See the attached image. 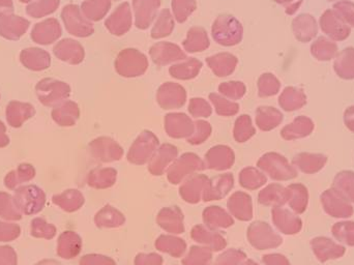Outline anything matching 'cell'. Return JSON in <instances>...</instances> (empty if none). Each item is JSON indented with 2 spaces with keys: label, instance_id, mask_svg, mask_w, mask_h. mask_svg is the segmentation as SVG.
Returning <instances> with one entry per match:
<instances>
[{
  "label": "cell",
  "instance_id": "obj_1",
  "mask_svg": "<svg viewBox=\"0 0 354 265\" xmlns=\"http://www.w3.org/2000/svg\"><path fill=\"white\" fill-rule=\"evenodd\" d=\"M258 168L276 181H292L297 179L299 171L282 154L270 152L258 161Z\"/></svg>",
  "mask_w": 354,
  "mask_h": 265
},
{
  "label": "cell",
  "instance_id": "obj_2",
  "mask_svg": "<svg viewBox=\"0 0 354 265\" xmlns=\"http://www.w3.org/2000/svg\"><path fill=\"white\" fill-rule=\"evenodd\" d=\"M12 197L19 212L25 216L39 214L45 208V192L37 185H21L15 190Z\"/></svg>",
  "mask_w": 354,
  "mask_h": 265
},
{
  "label": "cell",
  "instance_id": "obj_3",
  "mask_svg": "<svg viewBox=\"0 0 354 265\" xmlns=\"http://www.w3.org/2000/svg\"><path fill=\"white\" fill-rule=\"evenodd\" d=\"M320 203L324 212L332 218L348 220L354 214L353 204L334 188L326 190L320 195Z\"/></svg>",
  "mask_w": 354,
  "mask_h": 265
},
{
  "label": "cell",
  "instance_id": "obj_4",
  "mask_svg": "<svg viewBox=\"0 0 354 265\" xmlns=\"http://www.w3.org/2000/svg\"><path fill=\"white\" fill-rule=\"evenodd\" d=\"M248 239L257 250L276 249L283 244L280 235L266 222H255L249 227Z\"/></svg>",
  "mask_w": 354,
  "mask_h": 265
},
{
  "label": "cell",
  "instance_id": "obj_5",
  "mask_svg": "<svg viewBox=\"0 0 354 265\" xmlns=\"http://www.w3.org/2000/svg\"><path fill=\"white\" fill-rule=\"evenodd\" d=\"M318 24L324 35L336 43L345 41L351 37V27L339 16L334 8L324 10V14L320 16Z\"/></svg>",
  "mask_w": 354,
  "mask_h": 265
},
{
  "label": "cell",
  "instance_id": "obj_6",
  "mask_svg": "<svg viewBox=\"0 0 354 265\" xmlns=\"http://www.w3.org/2000/svg\"><path fill=\"white\" fill-rule=\"evenodd\" d=\"M312 252L322 264L340 259L346 254V247L328 237H316L310 241Z\"/></svg>",
  "mask_w": 354,
  "mask_h": 265
},
{
  "label": "cell",
  "instance_id": "obj_7",
  "mask_svg": "<svg viewBox=\"0 0 354 265\" xmlns=\"http://www.w3.org/2000/svg\"><path fill=\"white\" fill-rule=\"evenodd\" d=\"M272 219L274 227L283 235H299L303 229V220L299 214L287 210L284 206L272 208Z\"/></svg>",
  "mask_w": 354,
  "mask_h": 265
},
{
  "label": "cell",
  "instance_id": "obj_8",
  "mask_svg": "<svg viewBox=\"0 0 354 265\" xmlns=\"http://www.w3.org/2000/svg\"><path fill=\"white\" fill-rule=\"evenodd\" d=\"M204 169V163L196 154H183L180 158L168 169V179L172 183H181L185 177Z\"/></svg>",
  "mask_w": 354,
  "mask_h": 265
},
{
  "label": "cell",
  "instance_id": "obj_9",
  "mask_svg": "<svg viewBox=\"0 0 354 265\" xmlns=\"http://www.w3.org/2000/svg\"><path fill=\"white\" fill-rule=\"evenodd\" d=\"M328 158L319 152H299L293 156L292 165L304 174L312 175L320 172L328 164Z\"/></svg>",
  "mask_w": 354,
  "mask_h": 265
},
{
  "label": "cell",
  "instance_id": "obj_10",
  "mask_svg": "<svg viewBox=\"0 0 354 265\" xmlns=\"http://www.w3.org/2000/svg\"><path fill=\"white\" fill-rule=\"evenodd\" d=\"M292 30L301 43H309L317 37L319 24L313 15L301 14L293 20Z\"/></svg>",
  "mask_w": 354,
  "mask_h": 265
},
{
  "label": "cell",
  "instance_id": "obj_11",
  "mask_svg": "<svg viewBox=\"0 0 354 265\" xmlns=\"http://www.w3.org/2000/svg\"><path fill=\"white\" fill-rule=\"evenodd\" d=\"M147 133L149 132L143 133L131 148L129 160L134 164H143L153 158L157 139L155 136Z\"/></svg>",
  "mask_w": 354,
  "mask_h": 265
},
{
  "label": "cell",
  "instance_id": "obj_12",
  "mask_svg": "<svg viewBox=\"0 0 354 265\" xmlns=\"http://www.w3.org/2000/svg\"><path fill=\"white\" fill-rule=\"evenodd\" d=\"M315 130V122L309 116H301L295 118L292 122L285 126L281 131L283 139L287 141L304 139L309 137Z\"/></svg>",
  "mask_w": 354,
  "mask_h": 265
},
{
  "label": "cell",
  "instance_id": "obj_13",
  "mask_svg": "<svg viewBox=\"0 0 354 265\" xmlns=\"http://www.w3.org/2000/svg\"><path fill=\"white\" fill-rule=\"evenodd\" d=\"M290 198V191L288 187L280 185V183H270L264 188L258 196L260 203L266 206L281 208L288 203Z\"/></svg>",
  "mask_w": 354,
  "mask_h": 265
},
{
  "label": "cell",
  "instance_id": "obj_14",
  "mask_svg": "<svg viewBox=\"0 0 354 265\" xmlns=\"http://www.w3.org/2000/svg\"><path fill=\"white\" fill-rule=\"evenodd\" d=\"M82 250V239L74 231H64L58 237L57 255L62 259L71 260L76 258Z\"/></svg>",
  "mask_w": 354,
  "mask_h": 265
},
{
  "label": "cell",
  "instance_id": "obj_15",
  "mask_svg": "<svg viewBox=\"0 0 354 265\" xmlns=\"http://www.w3.org/2000/svg\"><path fill=\"white\" fill-rule=\"evenodd\" d=\"M209 179L205 175H196L193 179L185 181L180 188V195L185 201L197 203L203 199L204 192Z\"/></svg>",
  "mask_w": 354,
  "mask_h": 265
},
{
  "label": "cell",
  "instance_id": "obj_16",
  "mask_svg": "<svg viewBox=\"0 0 354 265\" xmlns=\"http://www.w3.org/2000/svg\"><path fill=\"white\" fill-rule=\"evenodd\" d=\"M228 208L233 217L239 220L249 221L253 217V202L245 193L237 192L233 194L229 199Z\"/></svg>",
  "mask_w": 354,
  "mask_h": 265
},
{
  "label": "cell",
  "instance_id": "obj_17",
  "mask_svg": "<svg viewBox=\"0 0 354 265\" xmlns=\"http://www.w3.org/2000/svg\"><path fill=\"white\" fill-rule=\"evenodd\" d=\"M308 98L304 89L299 87H287L279 98L281 108L287 112L297 111L307 105Z\"/></svg>",
  "mask_w": 354,
  "mask_h": 265
},
{
  "label": "cell",
  "instance_id": "obj_18",
  "mask_svg": "<svg viewBox=\"0 0 354 265\" xmlns=\"http://www.w3.org/2000/svg\"><path fill=\"white\" fill-rule=\"evenodd\" d=\"M311 55L318 62L334 60L339 53L338 44L326 37H319L312 42Z\"/></svg>",
  "mask_w": 354,
  "mask_h": 265
},
{
  "label": "cell",
  "instance_id": "obj_19",
  "mask_svg": "<svg viewBox=\"0 0 354 265\" xmlns=\"http://www.w3.org/2000/svg\"><path fill=\"white\" fill-rule=\"evenodd\" d=\"M334 71L343 80H354V47H347L337 54Z\"/></svg>",
  "mask_w": 354,
  "mask_h": 265
},
{
  "label": "cell",
  "instance_id": "obj_20",
  "mask_svg": "<svg viewBox=\"0 0 354 265\" xmlns=\"http://www.w3.org/2000/svg\"><path fill=\"white\" fill-rule=\"evenodd\" d=\"M37 174L35 167L31 164L23 163L18 166V168L15 170L10 171L8 174L4 177V185L8 190L18 189L21 185H24L25 183L32 181Z\"/></svg>",
  "mask_w": 354,
  "mask_h": 265
},
{
  "label": "cell",
  "instance_id": "obj_21",
  "mask_svg": "<svg viewBox=\"0 0 354 265\" xmlns=\"http://www.w3.org/2000/svg\"><path fill=\"white\" fill-rule=\"evenodd\" d=\"M233 185V177L231 174H223L216 179L208 181L207 187L204 192V201L220 200L229 193Z\"/></svg>",
  "mask_w": 354,
  "mask_h": 265
},
{
  "label": "cell",
  "instance_id": "obj_22",
  "mask_svg": "<svg viewBox=\"0 0 354 265\" xmlns=\"http://www.w3.org/2000/svg\"><path fill=\"white\" fill-rule=\"evenodd\" d=\"M84 196L78 190H66L52 197V202L66 212H75L80 210L84 204Z\"/></svg>",
  "mask_w": 354,
  "mask_h": 265
},
{
  "label": "cell",
  "instance_id": "obj_23",
  "mask_svg": "<svg viewBox=\"0 0 354 265\" xmlns=\"http://www.w3.org/2000/svg\"><path fill=\"white\" fill-rule=\"evenodd\" d=\"M183 212H180L176 206L172 208H164L159 212L158 216V223L159 226L165 229L166 231L170 233H183Z\"/></svg>",
  "mask_w": 354,
  "mask_h": 265
},
{
  "label": "cell",
  "instance_id": "obj_24",
  "mask_svg": "<svg viewBox=\"0 0 354 265\" xmlns=\"http://www.w3.org/2000/svg\"><path fill=\"white\" fill-rule=\"evenodd\" d=\"M192 237L210 251H221L226 247V241L218 233L202 226H196L193 228Z\"/></svg>",
  "mask_w": 354,
  "mask_h": 265
},
{
  "label": "cell",
  "instance_id": "obj_25",
  "mask_svg": "<svg viewBox=\"0 0 354 265\" xmlns=\"http://www.w3.org/2000/svg\"><path fill=\"white\" fill-rule=\"evenodd\" d=\"M234 161L232 152L226 146H218L212 148L206 154V166L214 170H226L231 167Z\"/></svg>",
  "mask_w": 354,
  "mask_h": 265
},
{
  "label": "cell",
  "instance_id": "obj_26",
  "mask_svg": "<svg viewBox=\"0 0 354 265\" xmlns=\"http://www.w3.org/2000/svg\"><path fill=\"white\" fill-rule=\"evenodd\" d=\"M290 191L288 205L292 212L297 214H303L309 206L310 194L309 190L303 183H291L288 185Z\"/></svg>",
  "mask_w": 354,
  "mask_h": 265
},
{
  "label": "cell",
  "instance_id": "obj_27",
  "mask_svg": "<svg viewBox=\"0 0 354 265\" xmlns=\"http://www.w3.org/2000/svg\"><path fill=\"white\" fill-rule=\"evenodd\" d=\"M35 116V109L29 104L12 102L6 108V120L12 128H20L27 120Z\"/></svg>",
  "mask_w": 354,
  "mask_h": 265
},
{
  "label": "cell",
  "instance_id": "obj_28",
  "mask_svg": "<svg viewBox=\"0 0 354 265\" xmlns=\"http://www.w3.org/2000/svg\"><path fill=\"white\" fill-rule=\"evenodd\" d=\"M177 154L176 148L171 145H164L160 148L157 156H153L149 171L153 175H162L166 169H169V165L176 158Z\"/></svg>",
  "mask_w": 354,
  "mask_h": 265
},
{
  "label": "cell",
  "instance_id": "obj_29",
  "mask_svg": "<svg viewBox=\"0 0 354 265\" xmlns=\"http://www.w3.org/2000/svg\"><path fill=\"white\" fill-rule=\"evenodd\" d=\"M113 143V140H109L107 143V139H103V138L95 140L91 144L93 156L101 162H112V161L120 160L122 156V147L107 150Z\"/></svg>",
  "mask_w": 354,
  "mask_h": 265
},
{
  "label": "cell",
  "instance_id": "obj_30",
  "mask_svg": "<svg viewBox=\"0 0 354 265\" xmlns=\"http://www.w3.org/2000/svg\"><path fill=\"white\" fill-rule=\"evenodd\" d=\"M116 172L112 168H99L89 172L87 183L93 189H107L115 183Z\"/></svg>",
  "mask_w": 354,
  "mask_h": 265
},
{
  "label": "cell",
  "instance_id": "obj_31",
  "mask_svg": "<svg viewBox=\"0 0 354 265\" xmlns=\"http://www.w3.org/2000/svg\"><path fill=\"white\" fill-rule=\"evenodd\" d=\"M203 219L209 228H227L233 224L230 214L218 206L206 208L204 210Z\"/></svg>",
  "mask_w": 354,
  "mask_h": 265
},
{
  "label": "cell",
  "instance_id": "obj_32",
  "mask_svg": "<svg viewBox=\"0 0 354 265\" xmlns=\"http://www.w3.org/2000/svg\"><path fill=\"white\" fill-rule=\"evenodd\" d=\"M332 188L354 204V171L342 170L337 173Z\"/></svg>",
  "mask_w": 354,
  "mask_h": 265
},
{
  "label": "cell",
  "instance_id": "obj_33",
  "mask_svg": "<svg viewBox=\"0 0 354 265\" xmlns=\"http://www.w3.org/2000/svg\"><path fill=\"white\" fill-rule=\"evenodd\" d=\"M95 224L100 228H113V227L122 226L126 219L122 212H118L112 206H105L103 210L97 212L95 218Z\"/></svg>",
  "mask_w": 354,
  "mask_h": 265
},
{
  "label": "cell",
  "instance_id": "obj_34",
  "mask_svg": "<svg viewBox=\"0 0 354 265\" xmlns=\"http://www.w3.org/2000/svg\"><path fill=\"white\" fill-rule=\"evenodd\" d=\"M256 120L262 131L274 130L283 122V114L274 107H261L258 109Z\"/></svg>",
  "mask_w": 354,
  "mask_h": 265
},
{
  "label": "cell",
  "instance_id": "obj_35",
  "mask_svg": "<svg viewBox=\"0 0 354 265\" xmlns=\"http://www.w3.org/2000/svg\"><path fill=\"white\" fill-rule=\"evenodd\" d=\"M335 241L345 247H354V221L341 220L332 227Z\"/></svg>",
  "mask_w": 354,
  "mask_h": 265
},
{
  "label": "cell",
  "instance_id": "obj_36",
  "mask_svg": "<svg viewBox=\"0 0 354 265\" xmlns=\"http://www.w3.org/2000/svg\"><path fill=\"white\" fill-rule=\"evenodd\" d=\"M52 118L59 126H73L79 118L78 107L73 103L64 104L53 110Z\"/></svg>",
  "mask_w": 354,
  "mask_h": 265
},
{
  "label": "cell",
  "instance_id": "obj_37",
  "mask_svg": "<svg viewBox=\"0 0 354 265\" xmlns=\"http://www.w3.org/2000/svg\"><path fill=\"white\" fill-rule=\"evenodd\" d=\"M156 247L159 251L165 252V253L177 258L180 257L185 253L187 244L183 239H177V237L162 235L158 239Z\"/></svg>",
  "mask_w": 354,
  "mask_h": 265
},
{
  "label": "cell",
  "instance_id": "obj_38",
  "mask_svg": "<svg viewBox=\"0 0 354 265\" xmlns=\"http://www.w3.org/2000/svg\"><path fill=\"white\" fill-rule=\"evenodd\" d=\"M239 181H241V187L249 190H256L266 185L268 181V177L256 168H247L241 171L239 175Z\"/></svg>",
  "mask_w": 354,
  "mask_h": 265
},
{
  "label": "cell",
  "instance_id": "obj_39",
  "mask_svg": "<svg viewBox=\"0 0 354 265\" xmlns=\"http://www.w3.org/2000/svg\"><path fill=\"white\" fill-rule=\"evenodd\" d=\"M23 214L15 204L14 197L6 192H0V218L6 221H20Z\"/></svg>",
  "mask_w": 354,
  "mask_h": 265
},
{
  "label": "cell",
  "instance_id": "obj_40",
  "mask_svg": "<svg viewBox=\"0 0 354 265\" xmlns=\"http://www.w3.org/2000/svg\"><path fill=\"white\" fill-rule=\"evenodd\" d=\"M57 229L45 219L35 218L30 223V235L35 239H52L56 235Z\"/></svg>",
  "mask_w": 354,
  "mask_h": 265
},
{
  "label": "cell",
  "instance_id": "obj_41",
  "mask_svg": "<svg viewBox=\"0 0 354 265\" xmlns=\"http://www.w3.org/2000/svg\"><path fill=\"white\" fill-rule=\"evenodd\" d=\"M212 259V254L209 249L204 247H193L183 260V264L185 265H210Z\"/></svg>",
  "mask_w": 354,
  "mask_h": 265
},
{
  "label": "cell",
  "instance_id": "obj_42",
  "mask_svg": "<svg viewBox=\"0 0 354 265\" xmlns=\"http://www.w3.org/2000/svg\"><path fill=\"white\" fill-rule=\"evenodd\" d=\"M281 83L272 74H266L259 81L260 95L272 97L280 91Z\"/></svg>",
  "mask_w": 354,
  "mask_h": 265
},
{
  "label": "cell",
  "instance_id": "obj_43",
  "mask_svg": "<svg viewBox=\"0 0 354 265\" xmlns=\"http://www.w3.org/2000/svg\"><path fill=\"white\" fill-rule=\"evenodd\" d=\"M21 235V228L16 223L0 221V243L16 241Z\"/></svg>",
  "mask_w": 354,
  "mask_h": 265
},
{
  "label": "cell",
  "instance_id": "obj_44",
  "mask_svg": "<svg viewBox=\"0 0 354 265\" xmlns=\"http://www.w3.org/2000/svg\"><path fill=\"white\" fill-rule=\"evenodd\" d=\"M335 10L338 12L339 16L346 22V24L354 28V2L351 0H344L334 3L333 6Z\"/></svg>",
  "mask_w": 354,
  "mask_h": 265
},
{
  "label": "cell",
  "instance_id": "obj_45",
  "mask_svg": "<svg viewBox=\"0 0 354 265\" xmlns=\"http://www.w3.org/2000/svg\"><path fill=\"white\" fill-rule=\"evenodd\" d=\"M245 254L235 250H229L221 255L214 265H239L245 260Z\"/></svg>",
  "mask_w": 354,
  "mask_h": 265
},
{
  "label": "cell",
  "instance_id": "obj_46",
  "mask_svg": "<svg viewBox=\"0 0 354 265\" xmlns=\"http://www.w3.org/2000/svg\"><path fill=\"white\" fill-rule=\"evenodd\" d=\"M80 265H115L113 259L108 256L97 255V254H89L83 256L79 262Z\"/></svg>",
  "mask_w": 354,
  "mask_h": 265
},
{
  "label": "cell",
  "instance_id": "obj_47",
  "mask_svg": "<svg viewBox=\"0 0 354 265\" xmlns=\"http://www.w3.org/2000/svg\"><path fill=\"white\" fill-rule=\"evenodd\" d=\"M18 256L10 246H0V265H17Z\"/></svg>",
  "mask_w": 354,
  "mask_h": 265
},
{
  "label": "cell",
  "instance_id": "obj_48",
  "mask_svg": "<svg viewBox=\"0 0 354 265\" xmlns=\"http://www.w3.org/2000/svg\"><path fill=\"white\" fill-rule=\"evenodd\" d=\"M163 258L158 254H139L135 259V265H162Z\"/></svg>",
  "mask_w": 354,
  "mask_h": 265
},
{
  "label": "cell",
  "instance_id": "obj_49",
  "mask_svg": "<svg viewBox=\"0 0 354 265\" xmlns=\"http://www.w3.org/2000/svg\"><path fill=\"white\" fill-rule=\"evenodd\" d=\"M263 265H291L288 258L282 254H268L262 258Z\"/></svg>",
  "mask_w": 354,
  "mask_h": 265
},
{
  "label": "cell",
  "instance_id": "obj_50",
  "mask_svg": "<svg viewBox=\"0 0 354 265\" xmlns=\"http://www.w3.org/2000/svg\"><path fill=\"white\" fill-rule=\"evenodd\" d=\"M274 1L285 6L286 14L292 16V15L297 14L299 12L304 0H274Z\"/></svg>",
  "mask_w": 354,
  "mask_h": 265
},
{
  "label": "cell",
  "instance_id": "obj_51",
  "mask_svg": "<svg viewBox=\"0 0 354 265\" xmlns=\"http://www.w3.org/2000/svg\"><path fill=\"white\" fill-rule=\"evenodd\" d=\"M343 122H344L345 127L354 134V105L346 108L343 114Z\"/></svg>",
  "mask_w": 354,
  "mask_h": 265
},
{
  "label": "cell",
  "instance_id": "obj_52",
  "mask_svg": "<svg viewBox=\"0 0 354 265\" xmlns=\"http://www.w3.org/2000/svg\"><path fill=\"white\" fill-rule=\"evenodd\" d=\"M10 143V138L6 135V128L3 122H0V148L6 147Z\"/></svg>",
  "mask_w": 354,
  "mask_h": 265
},
{
  "label": "cell",
  "instance_id": "obj_53",
  "mask_svg": "<svg viewBox=\"0 0 354 265\" xmlns=\"http://www.w3.org/2000/svg\"><path fill=\"white\" fill-rule=\"evenodd\" d=\"M35 265H62L60 262H58L57 260L54 259H44L41 260V262H37Z\"/></svg>",
  "mask_w": 354,
  "mask_h": 265
},
{
  "label": "cell",
  "instance_id": "obj_54",
  "mask_svg": "<svg viewBox=\"0 0 354 265\" xmlns=\"http://www.w3.org/2000/svg\"><path fill=\"white\" fill-rule=\"evenodd\" d=\"M243 265H258L256 262H252V260H247Z\"/></svg>",
  "mask_w": 354,
  "mask_h": 265
},
{
  "label": "cell",
  "instance_id": "obj_55",
  "mask_svg": "<svg viewBox=\"0 0 354 265\" xmlns=\"http://www.w3.org/2000/svg\"><path fill=\"white\" fill-rule=\"evenodd\" d=\"M328 1L334 2V3H336V2L344 1V0H328Z\"/></svg>",
  "mask_w": 354,
  "mask_h": 265
}]
</instances>
